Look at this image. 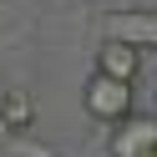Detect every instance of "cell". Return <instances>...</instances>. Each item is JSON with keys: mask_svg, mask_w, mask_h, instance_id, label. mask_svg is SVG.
Returning <instances> with one entry per match:
<instances>
[{"mask_svg": "<svg viewBox=\"0 0 157 157\" xmlns=\"http://www.w3.org/2000/svg\"><path fill=\"white\" fill-rule=\"evenodd\" d=\"M81 106H86V117H96V122H106V127H122L127 117L137 112L132 106V86L127 81H106V76H86V86H81Z\"/></svg>", "mask_w": 157, "mask_h": 157, "instance_id": "cell-1", "label": "cell"}, {"mask_svg": "<svg viewBox=\"0 0 157 157\" xmlns=\"http://www.w3.org/2000/svg\"><path fill=\"white\" fill-rule=\"evenodd\" d=\"M31 122H36V101H31V91L5 86V91H0V127H5V132H31Z\"/></svg>", "mask_w": 157, "mask_h": 157, "instance_id": "cell-5", "label": "cell"}, {"mask_svg": "<svg viewBox=\"0 0 157 157\" xmlns=\"http://www.w3.org/2000/svg\"><path fill=\"white\" fill-rule=\"evenodd\" d=\"M137 71H142V51H137V46H122V41H101L96 46V76L132 86Z\"/></svg>", "mask_w": 157, "mask_h": 157, "instance_id": "cell-3", "label": "cell"}, {"mask_svg": "<svg viewBox=\"0 0 157 157\" xmlns=\"http://www.w3.org/2000/svg\"><path fill=\"white\" fill-rule=\"evenodd\" d=\"M106 41H122V46H157V15H106Z\"/></svg>", "mask_w": 157, "mask_h": 157, "instance_id": "cell-4", "label": "cell"}, {"mask_svg": "<svg viewBox=\"0 0 157 157\" xmlns=\"http://www.w3.org/2000/svg\"><path fill=\"white\" fill-rule=\"evenodd\" d=\"M157 152V112H132L122 127H112V157H147Z\"/></svg>", "mask_w": 157, "mask_h": 157, "instance_id": "cell-2", "label": "cell"}, {"mask_svg": "<svg viewBox=\"0 0 157 157\" xmlns=\"http://www.w3.org/2000/svg\"><path fill=\"white\" fill-rule=\"evenodd\" d=\"M147 157H157V152H147Z\"/></svg>", "mask_w": 157, "mask_h": 157, "instance_id": "cell-6", "label": "cell"}]
</instances>
